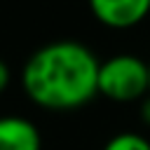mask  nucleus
Here are the masks:
<instances>
[{
	"mask_svg": "<svg viewBox=\"0 0 150 150\" xmlns=\"http://www.w3.org/2000/svg\"><path fill=\"white\" fill-rule=\"evenodd\" d=\"M96 54L75 40H56L35 49L21 70L26 96L45 110H75L98 94Z\"/></svg>",
	"mask_w": 150,
	"mask_h": 150,
	"instance_id": "1",
	"label": "nucleus"
},
{
	"mask_svg": "<svg viewBox=\"0 0 150 150\" xmlns=\"http://www.w3.org/2000/svg\"><path fill=\"white\" fill-rule=\"evenodd\" d=\"M98 94L115 103L141 101L150 94L148 63L136 54H115L98 66Z\"/></svg>",
	"mask_w": 150,
	"mask_h": 150,
	"instance_id": "2",
	"label": "nucleus"
},
{
	"mask_svg": "<svg viewBox=\"0 0 150 150\" xmlns=\"http://www.w3.org/2000/svg\"><path fill=\"white\" fill-rule=\"evenodd\" d=\"M94 19L108 28L127 30L150 14V0H87Z\"/></svg>",
	"mask_w": 150,
	"mask_h": 150,
	"instance_id": "3",
	"label": "nucleus"
},
{
	"mask_svg": "<svg viewBox=\"0 0 150 150\" xmlns=\"http://www.w3.org/2000/svg\"><path fill=\"white\" fill-rule=\"evenodd\" d=\"M42 138L38 127L19 115L0 117V150H40Z\"/></svg>",
	"mask_w": 150,
	"mask_h": 150,
	"instance_id": "4",
	"label": "nucleus"
},
{
	"mask_svg": "<svg viewBox=\"0 0 150 150\" xmlns=\"http://www.w3.org/2000/svg\"><path fill=\"white\" fill-rule=\"evenodd\" d=\"M103 150H150V141L136 131H120L112 138H108Z\"/></svg>",
	"mask_w": 150,
	"mask_h": 150,
	"instance_id": "5",
	"label": "nucleus"
},
{
	"mask_svg": "<svg viewBox=\"0 0 150 150\" xmlns=\"http://www.w3.org/2000/svg\"><path fill=\"white\" fill-rule=\"evenodd\" d=\"M9 80H12V73H9V66L0 59V94L9 87Z\"/></svg>",
	"mask_w": 150,
	"mask_h": 150,
	"instance_id": "6",
	"label": "nucleus"
},
{
	"mask_svg": "<svg viewBox=\"0 0 150 150\" xmlns=\"http://www.w3.org/2000/svg\"><path fill=\"white\" fill-rule=\"evenodd\" d=\"M141 122L145 127H150V94L143 96V103H141Z\"/></svg>",
	"mask_w": 150,
	"mask_h": 150,
	"instance_id": "7",
	"label": "nucleus"
},
{
	"mask_svg": "<svg viewBox=\"0 0 150 150\" xmlns=\"http://www.w3.org/2000/svg\"><path fill=\"white\" fill-rule=\"evenodd\" d=\"M148 75H150V63H148Z\"/></svg>",
	"mask_w": 150,
	"mask_h": 150,
	"instance_id": "8",
	"label": "nucleus"
}]
</instances>
